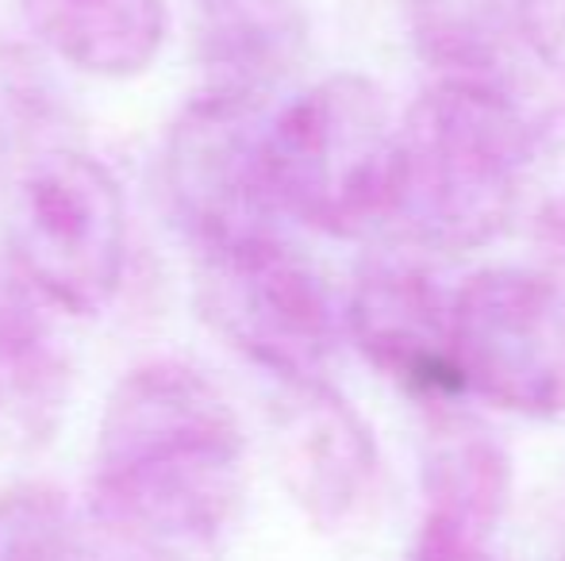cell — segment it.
I'll return each mask as SVG.
<instances>
[{"label":"cell","instance_id":"6da1fadb","mask_svg":"<svg viewBox=\"0 0 565 561\" xmlns=\"http://www.w3.org/2000/svg\"><path fill=\"white\" fill-rule=\"evenodd\" d=\"M246 488L235 408L185 362L135 366L108 392L93 450V511L131 547L201 550L224 535Z\"/></svg>","mask_w":565,"mask_h":561},{"label":"cell","instance_id":"7a4b0ae2","mask_svg":"<svg viewBox=\"0 0 565 561\" xmlns=\"http://www.w3.org/2000/svg\"><path fill=\"white\" fill-rule=\"evenodd\" d=\"M527 120L500 85L431 82L396 128L388 224L435 255H469L512 227Z\"/></svg>","mask_w":565,"mask_h":561},{"label":"cell","instance_id":"3957f363","mask_svg":"<svg viewBox=\"0 0 565 561\" xmlns=\"http://www.w3.org/2000/svg\"><path fill=\"white\" fill-rule=\"evenodd\" d=\"M396 128L381 85L331 74L266 120V177L281 216L312 231L358 239L388 224Z\"/></svg>","mask_w":565,"mask_h":561},{"label":"cell","instance_id":"277c9868","mask_svg":"<svg viewBox=\"0 0 565 561\" xmlns=\"http://www.w3.org/2000/svg\"><path fill=\"white\" fill-rule=\"evenodd\" d=\"M8 250L12 270L54 312H105L127 270V204L113 170L77 147L28 158L8 212Z\"/></svg>","mask_w":565,"mask_h":561},{"label":"cell","instance_id":"5b68a950","mask_svg":"<svg viewBox=\"0 0 565 561\" xmlns=\"http://www.w3.org/2000/svg\"><path fill=\"white\" fill-rule=\"evenodd\" d=\"M196 304L231 350L281 385L323 377L342 338L323 273L281 235L196 255Z\"/></svg>","mask_w":565,"mask_h":561},{"label":"cell","instance_id":"8992f818","mask_svg":"<svg viewBox=\"0 0 565 561\" xmlns=\"http://www.w3.org/2000/svg\"><path fill=\"white\" fill-rule=\"evenodd\" d=\"M454 354L466 392L527 416L565 412V281L492 266L454 289Z\"/></svg>","mask_w":565,"mask_h":561},{"label":"cell","instance_id":"52a82bcc","mask_svg":"<svg viewBox=\"0 0 565 561\" xmlns=\"http://www.w3.org/2000/svg\"><path fill=\"white\" fill-rule=\"evenodd\" d=\"M162 185L196 255L277 235L266 177V105L196 93L170 123Z\"/></svg>","mask_w":565,"mask_h":561},{"label":"cell","instance_id":"ba28073f","mask_svg":"<svg viewBox=\"0 0 565 561\" xmlns=\"http://www.w3.org/2000/svg\"><path fill=\"white\" fill-rule=\"evenodd\" d=\"M342 331L381 377L419 404L466 397L454 354V292L419 266L401 258L365 262L342 304Z\"/></svg>","mask_w":565,"mask_h":561},{"label":"cell","instance_id":"9c48e42d","mask_svg":"<svg viewBox=\"0 0 565 561\" xmlns=\"http://www.w3.org/2000/svg\"><path fill=\"white\" fill-rule=\"evenodd\" d=\"M274 457L285 493L320 531L347 527L377 485V442L370 423L323 377L281 389Z\"/></svg>","mask_w":565,"mask_h":561},{"label":"cell","instance_id":"30bf717a","mask_svg":"<svg viewBox=\"0 0 565 561\" xmlns=\"http://www.w3.org/2000/svg\"><path fill=\"white\" fill-rule=\"evenodd\" d=\"M201 93L266 105L308 58L300 0H193Z\"/></svg>","mask_w":565,"mask_h":561},{"label":"cell","instance_id":"8fae6325","mask_svg":"<svg viewBox=\"0 0 565 561\" xmlns=\"http://www.w3.org/2000/svg\"><path fill=\"white\" fill-rule=\"evenodd\" d=\"M419 485L427 524L450 527L469 539H489L512 500V454L477 416L458 404L427 412Z\"/></svg>","mask_w":565,"mask_h":561},{"label":"cell","instance_id":"7c38bea8","mask_svg":"<svg viewBox=\"0 0 565 561\" xmlns=\"http://www.w3.org/2000/svg\"><path fill=\"white\" fill-rule=\"evenodd\" d=\"M70 400V354L51 304L15 270H0V427L15 442L54 431Z\"/></svg>","mask_w":565,"mask_h":561},{"label":"cell","instance_id":"4fadbf2b","mask_svg":"<svg viewBox=\"0 0 565 561\" xmlns=\"http://www.w3.org/2000/svg\"><path fill=\"white\" fill-rule=\"evenodd\" d=\"M31 35L93 77H135L154 66L170 35L166 0H20Z\"/></svg>","mask_w":565,"mask_h":561},{"label":"cell","instance_id":"5bb4252c","mask_svg":"<svg viewBox=\"0 0 565 561\" xmlns=\"http://www.w3.org/2000/svg\"><path fill=\"white\" fill-rule=\"evenodd\" d=\"M404 12L435 82L508 89V66L515 62V46H523L515 0H404Z\"/></svg>","mask_w":565,"mask_h":561},{"label":"cell","instance_id":"9a60e30c","mask_svg":"<svg viewBox=\"0 0 565 561\" xmlns=\"http://www.w3.org/2000/svg\"><path fill=\"white\" fill-rule=\"evenodd\" d=\"M512 227L565 270V105L527 123Z\"/></svg>","mask_w":565,"mask_h":561},{"label":"cell","instance_id":"2e32d148","mask_svg":"<svg viewBox=\"0 0 565 561\" xmlns=\"http://www.w3.org/2000/svg\"><path fill=\"white\" fill-rule=\"evenodd\" d=\"M0 561H85L74 511L58 488L20 485L0 493Z\"/></svg>","mask_w":565,"mask_h":561},{"label":"cell","instance_id":"e0dca14e","mask_svg":"<svg viewBox=\"0 0 565 561\" xmlns=\"http://www.w3.org/2000/svg\"><path fill=\"white\" fill-rule=\"evenodd\" d=\"M523 46L565 77V0H515Z\"/></svg>","mask_w":565,"mask_h":561},{"label":"cell","instance_id":"ac0fdd59","mask_svg":"<svg viewBox=\"0 0 565 561\" xmlns=\"http://www.w3.org/2000/svg\"><path fill=\"white\" fill-rule=\"evenodd\" d=\"M408 561H500L489 554L484 539H469V535H458L450 527L427 524L419 527L416 542L408 550Z\"/></svg>","mask_w":565,"mask_h":561}]
</instances>
